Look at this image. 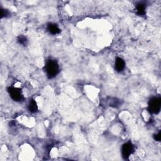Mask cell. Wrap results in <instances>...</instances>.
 I'll use <instances>...</instances> for the list:
<instances>
[{
  "instance_id": "1",
  "label": "cell",
  "mask_w": 161,
  "mask_h": 161,
  "mask_svg": "<svg viewBox=\"0 0 161 161\" xmlns=\"http://www.w3.org/2000/svg\"><path fill=\"white\" fill-rule=\"evenodd\" d=\"M45 71L49 79L55 78L59 72V66L58 62L51 59L47 61L45 65Z\"/></svg>"
},
{
  "instance_id": "2",
  "label": "cell",
  "mask_w": 161,
  "mask_h": 161,
  "mask_svg": "<svg viewBox=\"0 0 161 161\" xmlns=\"http://www.w3.org/2000/svg\"><path fill=\"white\" fill-rule=\"evenodd\" d=\"M161 108V99L159 97H154L149 101V110L151 113L157 114Z\"/></svg>"
},
{
  "instance_id": "3",
  "label": "cell",
  "mask_w": 161,
  "mask_h": 161,
  "mask_svg": "<svg viewBox=\"0 0 161 161\" xmlns=\"http://www.w3.org/2000/svg\"><path fill=\"white\" fill-rule=\"evenodd\" d=\"M8 92L12 99L15 101L19 102L22 101L23 99V96L21 90L17 88L12 86L9 87L8 88Z\"/></svg>"
},
{
  "instance_id": "4",
  "label": "cell",
  "mask_w": 161,
  "mask_h": 161,
  "mask_svg": "<svg viewBox=\"0 0 161 161\" xmlns=\"http://www.w3.org/2000/svg\"><path fill=\"white\" fill-rule=\"evenodd\" d=\"M134 152V146L131 143L127 142L123 145L121 148L122 156L125 159H127L130 155Z\"/></svg>"
},
{
  "instance_id": "5",
  "label": "cell",
  "mask_w": 161,
  "mask_h": 161,
  "mask_svg": "<svg viewBox=\"0 0 161 161\" xmlns=\"http://www.w3.org/2000/svg\"><path fill=\"white\" fill-rule=\"evenodd\" d=\"M125 61L123 60L121 58H117L116 59V61H115V70L117 72H120L123 71V70L125 69Z\"/></svg>"
},
{
  "instance_id": "6",
  "label": "cell",
  "mask_w": 161,
  "mask_h": 161,
  "mask_svg": "<svg viewBox=\"0 0 161 161\" xmlns=\"http://www.w3.org/2000/svg\"><path fill=\"white\" fill-rule=\"evenodd\" d=\"M47 30L52 35H57L61 32V29L54 23H49L47 25Z\"/></svg>"
},
{
  "instance_id": "7",
  "label": "cell",
  "mask_w": 161,
  "mask_h": 161,
  "mask_svg": "<svg viewBox=\"0 0 161 161\" xmlns=\"http://www.w3.org/2000/svg\"><path fill=\"white\" fill-rule=\"evenodd\" d=\"M137 14L139 16H144L146 14L145 5L142 3H139L136 5Z\"/></svg>"
},
{
  "instance_id": "8",
  "label": "cell",
  "mask_w": 161,
  "mask_h": 161,
  "mask_svg": "<svg viewBox=\"0 0 161 161\" xmlns=\"http://www.w3.org/2000/svg\"><path fill=\"white\" fill-rule=\"evenodd\" d=\"M28 110L31 113H35L38 110V106L37 105V103L34 100H32L28 105Z\"/></svg>"
},
{
  "instance_id": "9",
  "label": "cell",
  "mask_w": 161,
  "mask_h": 161,
  "mask_svg": "<svg viewBox=\"0 0 161 161\" xmlns=\"http://www.w3.org/2000/svg\"><path fill=\"white\" fill-rule=\"evenodd\" d=\"M17 41L19 44L23 45V46H26L28 45V39H26V37L23 36V35L18 36V39H17Z\"/></svg>"
},
{
  "instance_id": "10",
  "label": "cell",
  "mask_w": 161,
  "mask_h": 161,
  "mask_svg": "<svg viewBox=\"0 0 161 161\" xmlns=\"http://www.w3.org/2000/svg\"><path fill=\"white\" fill-rule=\"evenodd\" d=\"M9 12L7 10V9H1V18H3V17H6L9 15Z\"/></svg>"
},
{
  "instance_id": "11",
  "label": "cell",
  "mask_w": 161,
  "mask_h": 161,
  "mask_svg": "<svg viewBox=\"0 0 161 161\" xmlns=\"http://www.w3.org/2000/svg\"><path fill=\"white\" fill-rule=\"evenodd\" d=\"M154 139L157 141H160L161 139V134H160V132H159L158 134H156L154 135Z\"/></svg>"
}]
</instances>
